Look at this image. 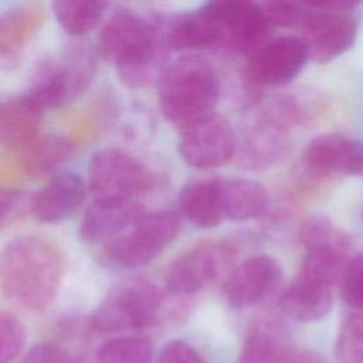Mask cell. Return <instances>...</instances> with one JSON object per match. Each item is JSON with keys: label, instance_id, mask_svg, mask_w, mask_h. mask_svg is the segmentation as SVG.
Segmentation results:
<instances>
[{"label": "cell", "instance_id": "cell-1", "mask_svg": "<svg viewBox=\"0 0 363 363\" xmlns=\"http://www.w3.org/2000/svg\"><path fill=\"white\" fill-rule=\"evenodd\" d=\"M62 274L64 257L44 237L20 235L0 251V291L27 311H43L52 302Z\"/></svg>", "mask_w": 363, "mask_h": 363}, {"label": "cell", "instance_id": "cell-2", "mask_svg": "<svg viewBox=\"0 0 363 363\" xmlns=\"http://www.w3.org/2000/svg\"><path fill=\"white\" fill-rule=\"evenodd\" d=\"M96 54L116 67V72L143 78L156 74L167 61L163 21H147L121 10L101 27Z\"/></svg>", "mask_w": 363, "mask_h": 363}, {"label": "cell", "instance_id": "cell-3", "mask_svg": "<svg viewBox=\"0 0 363 363\" xmlns=\"http://www.w3.org/2000/svg\"><path fill=\"white\" fill-rule=\"evenodd\" d=\"M157 84L160 111L179 128L211 113L220 95V79L214 67L194 55L169 64Z\"/></svg>", "mask_w": 363, "mask_h": 363}, {"label": "cell", "instance_id": "cell-4", "mask_svg": "<svg viewBox=\"0 0 363 363\" xmlns=\"http://www.w3.org/2000/svg\"><path fill=\"white\" fill-rule=\"evenodd\" d=\"M182 216L172 210L140 213L129 227L105 242V258L121 268H138L155 259L179 234Z\"/></svg>", "mask_w": 363, "mask_h": 363}, {"label": "cell", "instance_id": "cell-5", "mask_svg": "<svg viewBox=\"0 0 363 363\" xmlns=\"http://www.w3.org/2000/svg\"><path fill=\"white\" fill-rule=\"evenodd\" d=\"M164 298L149 281L133 279L113 288L99 303L91 325L102 333L153 326L163 313Z\"/></svg>", "mask_w": 363, "mask_h": 363}, {"label": "cell", "instance_id": "cell-6", "mask_svg": "<svg viewBox=\"0 0 363 363\" xmlns=\"http://www.w3.org/2000/svg\"><path fill=\"white\" fill-rule=\"evenodd\" d=\"M200 11L217 27L225 51L251 55L267 43L271 26L254 0H207Z\"/></svg>", "mask_w": 363, "mask_h": 363}, {"label": "cell", "instance_id": "cell-7", "mask_svg": "<svg viewBox=\"0 0 363 363\" xmlns=\"http://www.w3.org/2000/svg\"><path fill=\"white\" fill-rule=\"evenodd\" d=\"M237 251L225 241L200 242L180 254L169 267L166 288L177 298H189L227 275Z\"/></svg>", "mask_w": 363, "mask_h": 363}, {"label": "cell", "instance_id": "cell-8", "mask_svg": "<svg viewBox=\"0 0 363 363\" xmlns=\"http://www.w3.org/2000/svg\"><path fill=\"white\" fill-rule=\"evenodd\" d=\"M152 176L133 156L118 150L96 152L88 166V190L95 201L133 200L149 189Z\"/></svg>", "mask_w": 363, "mask_h": 363}, {"label": "cell", "instance_id": "cell-9", "mask_svg": "<svg viewBox=\"0 0 363 363\" xmlns=\"http://www.w3.org/2000/svg\"><path fill=\"white\" fill-rule=\"evenodd\" d=\"M298 176L306 186L333 176L363 177V140L339 133L312 139L303 150Z\"/></svg>", "mask_w": 363, "mask_h": 363}, {"label": "cell", "instance_id": "cell-10", "mask_svg": "<svg viewBox=\"0 0 363 363\" xmlns=\"http://www.w3.org/2000/svg\"><path fill=\"white\" fill-rule=\"evenodd\" d=\"M177 150L194 169L220 167L235 156L237 135L225 118L211 112L180 128Z\"/></svg>", "mask_w": 363, "mask_h": 363}, {"label": "cell", "instance_id": "cell-11", "mask_svg": "<svg viewBox=\"0 0 363 363\" xmlns=\"http://www.w3.org/2000/svg\"><path fill=\"white\" fill-rule=\"evenodd\" d=\"M308 58L328 62L346 52L356 41L357 21L349 13L306 11L299 23Z\"/></svg>", "mask_w": 363, "mask_h": 363}, {"label": "cell", "instance_id": "cell-12", "mask_svg": "<svg viewBox=\"0 0 363 363\" xmlns=\"http://www.w3.org/2000/svg\"><path fill=\"white\" fill-rule=\"evenodd\" d=\"M306 60V48L299 37H278L251 54L247 77L258 86L286 85L299 75Z\"/></svg>", "mask_w": 363, "mask_h": 363}, {"label": "cell", "instance_id": "cell-13", "mask_svg": "<svg viewBox=\"0 0 363 363\" xmlns=\"http://www.w3.org/2000/svg\"><path fill=\"white\" fill-rule=\"evenodd\" d=\"M282 278L279 262L265 254L254 255L225 275L224 295L234 308H251L262 303L277 289Z\"/></svg>", "mask_w": 363, "mask_h": 363}, {"label": "cell", "instance_id": "cell-14", "mask_svg": "<svg viewBox=\"0 0 363 363\" xmlns=\"http://www.w3.org/2000/svg\"><path fill=\"white\" fill-rule=\"evenodd\" d=\"M286 133V126L262 112L242 138H237L238 164L248 170H261L281 162L289 149Z\"/></svg>", "mask_w": 363, "mask_h": 363}, {"label": "cell", "instance_id": "cell-15", "mask_svg": "<svg viewBox=\"0 0 363 363\" xmlns=\"http://www.w3.org/2000/svg\"><path fill=\"white\" fill-rule=\"evenodd\" d=\"M292 349L284 319L274 313L258 315L245 330L237 363H279Z\"/></svg>", "mask_w": 363, "mask_h": 363}, {"label": "cell", "instance_id": "cell-16", "mask_svg": "<svg viewBox=\"0 0 363 363\" xmlns=\"http://www.w3.org/2000/svg\"><path fill=\"white\" fill-rule=\"evenodd\" d=\"M86 190L84 180L74 173L57 176L33 197L31 213L43 223H60L82 206Z\"/></svg>", "mask_w": 363, "mask_h": 363}, {"label": "cell", "instance_id": "cell-17", "mask_svg": "<svg viewBox=\"0 0 363 363\" xmlns=\"http://www.w3.org/2000/svg\"><path fill=\"white\" fill-rule=\"evenodd\" d=\"M44 20L34 4L20 6L0 14V69L16 68Z\"/></svg>", "mask_w": 363, "mask_h": 363}, {"label": "cell", "instance_id": "cell-18", "mask_svg": "<svg viewBox=\"0 0 363 363\" xmlns=\"http://www.w3.org/2000/svg\"><path fill=\"white\" fill-rule=\"evenodd\" d=\"M333 305V286L319 279L298 274L282 292V312L298 322H316L325 318Z\"/></svg>", "mask_w": 363, "mask_h": 363}, {"label": "cell", "instance_id": "cell-19", "mask_svg": "<svg viewBox=\"0 0 363 363\" xmlns=\"http://www.w3.org/2000/svg\"><path fill=\"white\" fill-rule=\"evenodd\" d=\"M142 213L136 199L125 201H95L85 211L79 234L89 244H105Z\"/></svg>", "mask_w": 363, "mask_h": 363}, {"label": "cell", "instance_id": "cell-20", "mask_svg": "<svg viewBox=\"0 0 363 363\" xmlns=\"http://www.w3.org/2000/svg\"><path fill=\"white\" fill-rule=\"evenodd\" d=\"M41 111L26 94L0 102V145L17 152L40 135Z\"/></svg>", "mask_w": 363, "mask_h": 363}, {"label": "cell", "instance_id": "cell-21", "mask_svg": "<svg viewBox=\"0 0 363 363\" xmlns=\"http://www.w3.org/2000/svg\"><path fill=\"white\" fill-rule=\"evenodd\" d=\"M217 184L223 218L247 221L267 211V191L258 182L245 177H217Z\"/></svg>", "mask_w": 363, "mask_h": 363}, {"label": "cell", "instance_id": "cell-22", "mask_svg": "<svg viewBox=\"0 0 363 363\" xmlns=\"http://www.w3.org/2000/svg\"><path fill=\"white\" fill-rule=\"evenodd\" d=\"M179 214L200 228H213L221 223L217 177L187 182L177 197Z\"/></svg>", "mask_w": 363, "mask_h": 363}, {"label": "cell", "instance_id": "cell-23", "mask_svg": "<svg viewBox=\"0 0 363 363\" xmlns=\"http://www.w3.org/2000/svg\"><path fill=\"white\" fill-rule=\"evenodd\" d=\"M164 37L169 50H216L221 47V38L217 27L201 14L194 13L180 14L163 21Z\"/></svg>", "mask_w": 363, "mask_h": 363}, {"label": "cell", "instance_id": "cell-24", "mask_svg": "<svg viewBox=\"0 0 363 363\" xmlns=\"http://www.w3.org/2000/svg\"><path fill=\"white\" fill-rule=\"evenodd\" d=\"M72 143L57 135H37L18 150L20 164L31 177H43L55 172L72 153Z\"/></svg>", "mask_w": 363, "mask_h": 363}, {"label": "cell", "instance_id": "cell-25", "mask_svg": "<svg viewBox=\"0 0 363 363\" xmlns=\"http://www.w3.org/2000/svg\"><path fill=\"white\" fill-rule=\"evenodd\" d=\"M41 111L61 106L69 102L67 84L60 60H44L38 64L31 84L24 92Z\"/></svg>", "mask_w": 363, "mask_h": 363}, {"label": "cell", "instance_id": "cell-26", "mask_svg": "<svg viewBox=\"0 0 363 363\" xmlns=\"http://www.w3.org/2000/svg\"><path fill=\"white\" fill-rule=\"evenodd\" d=\"M108 0H54L52 11L60 26L72 35H84L102 20Z\"/></svg>", "mask_w": 363, "mask_h": 363}, {"label": "cell", "instance_id": "cell-27", "mask_svg": "<svg viewBox=\"0 0 363 363\" xmlns=\"http://www.w3.org/2000/svg\"><path fill=\"white\" fill-rule=\"evenodd\" d=\"M95 54L96 51H92L86 44L77 43L71 44L60 60L69 101L82 94L92 82L96 72Z\"/></svg>", "mask_w": 363, "mask_h": 363}, {"label": "cell", "instance_id": "cell-28", "mask_svg": "<svg viewBox=\"0 0 363 363\" xmlns=\"http://www.w3.org/2000/svg\"><path fill=\"white\" fill-rule=\"evenodd\" d=\"M153 343L142 335L116 336L96 350L98 363H152Z\"/></svg>", "mask_w": 363, "mask_h": 363}, {"label": "cell", "instance_id": "cell-29", "mask_svg": "<svg viewBox=\"0 0 363 363\" xmlns=\"http://www.w3.org/2000/svg\"><path fill=\"white\" fill-rule=\"evenodd\" d=\"M336 363H363V313L349 315L335 342Z\"/></svg>", "mask_w": 363, "mask_h": 363}, {"label": "cell", "instance_id": "cell-30", "mask_svg": "<svg viewBox=\"0 0 363 363\" xmlns=\"http://www.w3.org/2000/svg\"><path fill=\"white\" fill-rule=\"evenodd\" d=\"M339 284L343 301L353 309L363 312V252L347 259Z\"/></svg>", "mask_w": 363, "mask_h": 363}, {"label": "cell", "instance_id": "cell-31", "mask_svg": "<svg viewBox=\"0 0 363 363\" xmlns=\"http://www.w3.org/2000/svg\"><path fill=\"white\" fill-rule=\"evenodd\" d=\"M26 330L11 313L0 311V363H13L21 353Z\"/></svg>", "mask_w": 363, "mask_h": 363}, {"label": "cell", "instance_id": "cell-32", "mask_svg": "<svg viewBox=\"0 0 363 363\" xmlns=\"http://www.w3.org/2000/svg\"><path fill=\"white\" fill-rule=\"evenodd\" d=\"M261 9L271 27L299 24L306 14L305 6L299 0H268Z\"/></svg>", "mask_w": 363, "mask_h": 363}, {"label": "cell", "instance_id": "cell-33", "mask_svg": "<svg viewBox=\"0 0 363 363\" xmlns=\"http://www.w3.org/2000/svg\"><path fill=\"white\" fill-rule=\"evenodd\" d=\"M26 196L16 189L0 187V230L11 225L26 211Z\"/></svg>", "mask_w": 363, "mask_h": 363}, {"label": "cell", "instance_id": "cell-34", "mask_svg": "<svg viewBox=\"0 0 363 363\" xmlns=\"http://www.w3.org/2000/svg\"><path fill=\"white\" fill-rule=\"evenodd\" d=\"M20 363H77L72 354L55 343H38L33 346Z\"/></svg>", "mask_w": 363, "mask_h": 363}, {"label": "cell", "instance_id": "cell-35", "mask_svg": "<svg viewBox=\"0 0 363 363\" xmlns=\"http://www.w3.org/2000/svg\"><path fill=\"white\" fill-rule=\"evenodd\" d=\"M157 363H206V360L191 345L183 340H172L160 350Z\"/></svg>", "mask_w": 363, "mask_h": 363}, {"label": "cell", "instance_id": "cell-36", "mask_svg": "<svg viewBox=\"0 0 363 363\" xmlns=\"http://www.w3.org/2000/svg\"><path fill=\"white\" fill-rule=\"evenodd\" d=\"M305 7L319 11H340L346 13L360 4L363 0H299Z\"/></svg>", "mask_w": 363, "mask_h": 363}, {"label": "cell", "instance_id": "cell-37", "mask_svg": "<svg viewBox=\"0 0 363 363\" xmlns=\"http://www.w3.org/2000/svg\"><path fill=\"white\" fill-rule=\"evenodd\" d=\"M279 363H325L322 357L309 349H292Z\"/></svg>", "mask_w": 363, "mask_h": 363}, {"label": "cell", "instance_id": "cell-38", "mask_svg": "<svg viewBox=\"0 0 363 363\" xmlns=\"http://www.w3.org/2000/svg\"><path fill=\"white\" fill-rule=\"evenodd\" d=\"M265 1H268V0H265Z\"/></svg>", "mask_w": 363, "mask_h": 363}]
</instances>
